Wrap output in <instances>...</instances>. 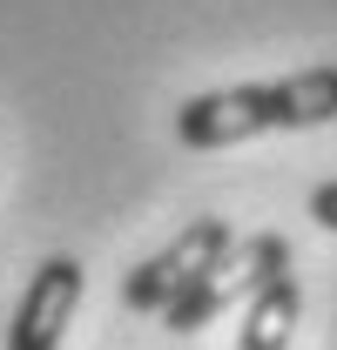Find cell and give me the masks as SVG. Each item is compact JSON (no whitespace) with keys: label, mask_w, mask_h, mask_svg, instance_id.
Here are the masks:
<instances>
[{"label":"cell","mask_w":337,"mask_h":350,"mask_svg":"<svg viewBox=\"0 0 337 350\" xmlns=\"http://www.w3.org/2000/svg\"><path fill=\"white\" fill-rule=\"evenodd\" d=\"M337 122V61L297 68L284 81H236L189 94L175 108V142L182 148H236L256 135H290V129H324Z\"/></svg>","instance_id":"cell-1"},{"label":"cell","mask_w":337,"mask_h":350,"mask_svg":"<svg viewBox=\"0 0 337 350\" xmlns=\"http://www.w3.org/2000/svg\"><path fill=\"white\" fill-rule=\"evenodd\" d=\"M277 269H290V236H284V229L236 236V243H229V250H223V256H216L210 269L162 310V323H168V330H203V323H216L223 310H243Z\"/></svg>","instance_id":"cell-2"},{"label":"cell","mask_w":337,"mask_h":350,"mask_svg":"<svg viewBox=\"0 0 337 350\" xmlns=\"http://www.w3.org/2000/svg\"><path fill=\"white\" fill-rule=\"evenodd\" d=\"M236 236H229V222L223 216H196V222H182L175 229V243H162L155 256H142L135 269L122 276V304L128 310H142V317H162L203 269H210L223 250H229Z\"/></svg>","instance_id":"cell-3"},{"label":"cell","mask_w":337,"mask_h":350,"mask_svg":"<svg viewBox=\"0 0 337 350\" xmlns=\"http://www.w3.org/2000/svg\"><path fill=\"white\" fill-rule=\"evenodd\" d=\"M82 290H88V269L75 256H47L34 269V283L21 290L14 304V323H7V350H61L75 310H82Z\"/></svg>","instance_id":"cell-4"},{"label":"cell","mask_w":337,"mask_h":350,"mask_svg":"<svg viewBox=\"0 0 337 350\" xmlns=\"http://www.w3.org/2000/svg\"><path fill=\"white\" fill-rule=\"evenodd\" d=\"M297 310H303V290H297L290 269H277L250 304H243V330H236V350H290L297 337Z\"/></svg>","instance_id":"cell-5"},{"label":"cell","mask_w":337,"mask_h":350,"mask_svg":"<svg viewBox=\"0 0 337 350\" xmlns=\"http://www.w3.org/2000/svg\"><path fill=\"white\" fill-rule=\"evenodd\" d=\"M310 216L324 222V229H337V182H317L310 189Z\"/></svg>","instance_id":"cell-6"}]
</instances>
